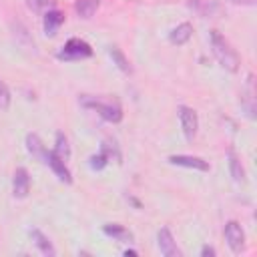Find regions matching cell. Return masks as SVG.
Listing matches in <instances>:
<instances>
[{
	"label": "cell",
	"instance_id": "19",
	"mask_svg": "<svg viewBox=\"0 0 257 257\" xmlns=\"http://www.w3.org/2000/svg\"><path fill=\"white\" fill-rule=\"evenodd\" d=\"M255 90H253V74L247 76V84H245V90H243V108L247 110V116L253 118L255 116Z\"/></svg>",
	"mask_w": 257,
	"mask_h": 257
},
{
	"label": "cell",
	"instance_id": "23",
	"mask_svg": "<svg viewBox=\"0 0 257 257\" xmlns=\"http://www.w3.org/2000/svg\"><path fill=\"white\" fill-rule=\"evenodd\" d=\"M48 4H50V0H26V6L32 12H42L48 8Z\"/></svg>",
	"mask_w": 257,
	"mask_h": 257
},
{
	"label": "cell",
	"instance_id": "6",
	"mask_svg": "<svg viewBox=\"0 0 257 257\" xmlns=\"http://www.w3.org/2000/svg\"><path fill=\"white\" fill-rule=\"evenodd\" d=\"M179 122H181L183 137L191 143L197 137V131H199V116H197L195 108H191L187 104H181L179 106Z\"/></svg>",
	"mask_w": 257,
	"mask_h": 257
},
{
	"label": "cell",
	"instance_id": "9",
	"mask_svg": "<svg viewBox=\"0 0 257 257\" xmlns=\"http://www.w3.org/2000/svg\"><path fill=\"white\" fill-rule=\"evenodd\" d=\"M30 193V175L24 167H18L12 175V195L14 199H26Z\"/></svg>",
	"mask_w": 257,
	"mask_h": 257
},
{
	"label": "cell",
	"instance_id": "15",
	"mask_svg": "<svg viewBox=\"0 0 257 257\" xmlns=\"http://www.w3.org/2000/svg\"><path fill=\"white\" fill-rule=\"evenodd\" d=\"M227 159H229V171H231L233 181H235L237 185H243V183H245V167H243L239 155H237L233 149H229V151H227Z\"/></svg>",
	"mask_w": 257,
	"mask_h": 257
},
{
	"label": "cell",
	"instance_id": "3",
	"mask_svg": "<svg viewBox=\"0 0 257 257\" xmlns=\"http://www.w3.org/2000/svg\"><path fill=\"white\" fill-rule=\"evenodd\" d=\"M92 56V48L86 40L82 38H70L64 42V46H60L56 58L58 60H66V62H72V60H84Z\"/></svg>",
	"mask_w": 257,
	"mask_h": 257
},
{
	"label": "cell",
	"instance_id": "22",
	"mask_svg": "<svg viewBox=\"0 0 257 257\" xmlns=\"http://www.w3.org/2000/svg\"><path fill=\"white\" fill-rule=\"evenodd\" d=\"M10 100H12L10 88H8L6 82L0 78V110H8V108H10Z\"/></svg>",
	"mask_w": 257,
	"mask_h": 257
},
{
	"label": "cell",
	"instance_id": "2",
	"mask_svg": "<svg viewBox=\"0 0 257 257\" xmlns=\"http://www.w3.org/2000/svg\"><path fill=\"white\" fill-rule=\"evenodd\" d=\"M80 104L86 108H92L100 114V118H104L106 122H120L122 118V108L116 100H104V98H96V96H88L82 94L80 96Z\"/></svg>",
	"mask_w": 257,
	"mask_h": 257
},
{
	"label": "cell",
	"instance_id": "17",
	"mask_svg": "<svg viewBox=\"0 0 257 257\" xmlns=\"http://www.w3.org/2000/svg\"><path fill=\"white\" fill-rule=\"evenodd\" d=\"M191 10H195L199 16H213L219 12V4L215 0H189L187 2Z\"/></svg>",
	"mask_w": 257,
	"mask_h": 257
},
{
	"label": "cell",
	"instance_id": "20",
	"mask_svg": "<svg viewBox=\"0 0 257 257\" xmlns=\"http://www.w3.org/2000/svg\"><path fill=\"white\" fill-rule=\"evenodd\" d=\"M98 6H100V0H76L74 2V10L80 18H92Z\"/></svg>",
	"mask_w": 257,
	"mask_h": 257
},
{
	"label": "cell",
	"instance_id": "12",
	"mask_svg": "<svg viewBox=\"0 0 257 257\" xmlns=\"http://www.w3.org/2000/svg\"><path fill=\"white\" fill-rule=\"evenodd\" d=\"M28 237H30V241L34 243V247H36L42 255H46V257H54V255H56V249H54L52 241H50L40 229H28Z\"/></svg>",
	"mask_w": 257,
	"mask_h": 257
},
{
	"label": "cell",
	"instance_id": "10",
	"mask_svg": "<svg viewBox=\"0 0 257 257\" xmlns=\"http://www.w3.org/2000/svg\"><path fill=\"white\" fill-rule=\"evenodd\" d=\"M169 163L177 165V167L193 169V171H203V173L209 171V163L205 159H201V157H195V155H171Z\"/></svg>",
	"mask_w": 257,
	"mask_h": 257
},
{
	"label": "cell",
	"instance_id": "13",
	"mask_svg": "<svg viewBox=\"0 0 257 257\" xmlns=\"http://www.w3.org/2000/svg\"><path fill=\"white\" fill-rule=\"evenodd\" d=\"M191 36H193V26H191L189 22H181V24H177V26L169 32V40H171V44H175V46L187 44V42L191 40Z\"/></svg>",
	"mask_w": 257,
	"mask_h": 257
},
{
	"label": "cell",
	"instance_id": "18",
	"mask_svg": "<svg viewBox=\"0 0 257 257\" xmlns=\"http://www.w3.org/2000/svg\"><path fill=\"white\" fill-rule=\"evenodd\" d=\"M108 56L112 58V64H116V68L124 74H133V64L131 60L124 56V52L118 48V46H110L108 48Z\"/></svg>",
	"mask_w": 257,
	"mask_h": 257
},
{
	"label": "cell",
	"instance_id": "14",
	"mask_svg": "<svg viewBox=\"0 0 257 257\" xmlns=\"http://www.w3.org/2000/svg\"><path fill=\"white\" fill-rule=\"evenodd\" d=\"M102 233L106 237H112L114 241H120V243H133V233L124 227V225H118V223H106L102 227Z\"/></svg>",
	"mask_w": 257,
	"mask_h": 257
},
{
	"label": "cell",
	"instance_id": "11",
	"mask_svg": "<svg viewBox=\"0 0 257 257\" xmlns=\"http://www.w3.org/2000/svg\"><path fill=\"white\" fill-rule=\"evenodd\" d=\"M64 24V14L56 8H48L44 12V20H42V28L46 36H54L58 32V28Z\"/></svg>",
	"mask_w": 257,
	"mask_h": 257
},
{
	"label": "cell",
	"instance_id": "16",
	"mask_svg": "<svg viewBox=\"0 0 257 257\" xmlns=\"http://www.w3.org/2000/svg\"><path fill=\"white\" fill-rule=\"evenodd\" d=\"M26 151L34 157V159H38V161H42L44 163V159H46V147H44V143L40 141V137L36 135V133H28L26 135Z\"/></svg>",
	"mask_w": 257,
	"mask_h": 257
},
{
	"label": "cell",
	"instance_id": "7",
	"mask_svg": "<svg viewBox=\"0 0 257 257\" xmlns=\"http://www.w3.org/2000/svg\"><path fill=\"white\" fill-rule=\"evenodd\" d=\"M44 165L54 173V177H56L60 183H66V185L72 183V173H70V169L66 167V161H62L54 151H48V153H46Z\"/></svg>",
	"mask_w": 257,
	"mask_h": 257
},
{
	"label": "cell",
	"instance_id": "4",
	"mask_svg": "<svg viewBox=\"0 0 257 257\" xmlns=\"http://www.w3.org/2000/svg\"><path fill=\"white\" fill-rule=\"evenodd\" d=\"M112 159H114V161H120L118 147H116V143H114L112 139H104L102 145H100V153H98V155H92L88 165H90V169L100 171V169H104Z\"/></svg>",
	"mask_w": 257,
	"mask_h": 257
},
{
	"label": "cell",
	"instance_id": "1",
	"mask_svg": "<svg viewBox=\"0 0 257 257\" xmlns=\"http://www.w3.org/2000/svg\"><path fill=\"white\" fill-rule=\"evenodd\" d=\"M209 44H211V52L217 58V62L229 70V72H237L241 66V58L237 54V50L231 46V42L219 32V30H211L209 32Z\"/></svg>",
	"mask_w": 257,
	"mask_h": 257
},
{
	"label": "cell",
	"instance_id": "26",
	"mask_svg": "<svg viewBox=\"0 0 257 257\" xmlns=\"http://www.w3.org/2000/svg\"><path fill=\"white\" fill-rule=\"evenodd\" d=\"M128 255H139V253H137L135 249H126V251H124V257H128Z\"/></svg>",
	"mask_w": 257,
	"mask_h": 257
},
{
	"label": "cell",
	"instance_id": "5",
	"mask_svg": "<svg viewBox=\"0 0 257 257\" xmlns=\"http://www.w3.org/2000/svg\"><path fill=\"white\" fill-rule=\"evenodd\" d=\"M223 235H225V241L229 245V249L239 255L241 251H245V231L241 227L239 221H227L225 223V229H223Z\"/></svg>",
	"mask_w": 257,
	"mask_h": 257
},
{
	"label": "cell",
	"instance_id": "21",
	"mask_svg": "<svg viewBox=\"0 0 257 257\" xmlns=\"http://www.w3.org/2000/svg\"><path fill=\"white\" fill-rule=\"evenodd\" d=\"M62 161H68L70 159V145H68V137L62 133V131H58L56 133V137H54V149H52Z\"/></svg>",
	"mask_w": 257,
	"mask_h": 257
},
{
	"label": "cell",
	"instance_id": "8",
	"mask_svg": "<svg viewBox=\"0 0 257 257\" xmlns=\"http://www.w3.org/2000/svg\"><path fill=\"white\" fill-rule=\"evenodd\" d=\"M157 245H159L161 255H165V257H181L183 255L181 249L177 247V241L169 227H161L157 231Z\"/></svg>",
	"mask_w": 257,
	"mask_h": 257
},
{
	"label": "cell",
	"instance_id": "24",
	"mask_svg": "<svg viewBox=\"0 0 257 257\" xmlns=\"http://www.w3.org/2000/svg\"><path fill=\"white\" fill-rule=\"evenodd\" d=\"M201 257H215V249H213V247H209V245L201 247Z\"/></svg>",
	"mask_w": 257,
	"mask_h": 257
},
{
	"label": "cell",
	"instance_id": "25",
	"mask_svg": "<svg viewBox=\"0 0 257 257\" xmlns=\"http://www.w3.org/2000/svg\"><path fill=\"white\" fill-rule=\"evenodd\" d=\"M227 2L237 4V6H253L255 4V0H227Z\"/></svg>",
	"mask_w": 257,
	"mask_h": 257
}]
</instances>
